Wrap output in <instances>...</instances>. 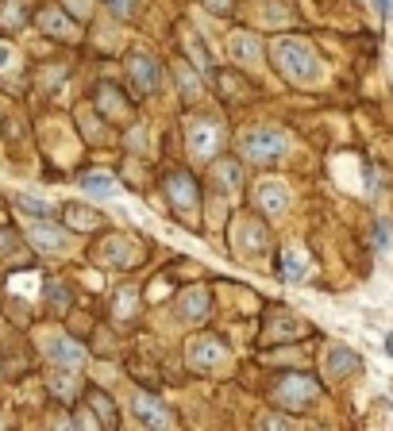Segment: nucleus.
Returning a JSON list of instances; mask_svg holds the SVG:
<instances>
[{
    "label": "nucleus",
    "instance_id": "nucleus-1",
    "mask_svg": "<svg viewBox=\"0 0 393 431\" xmlns=\"http://www.w3.org/2000/svg\"><path fill=\"white\" fill-rule=\"evenodd\" d=\"M274 58H278V70H282L289 81H312L320 74V62L312 54V47L305 39H278L274 42Z\"/></svg>",
    "mask_w": 393,
    "mask_h": 431
},
{
    "label": "nucleus",
    "instance_id": "nucleus-2",
    "mask_svg": "<svg viewBox=\"0 0 393 431\" xmlns=\"http://www.w3.org/2000/svg\"><path fill=\"white\" fill-rule=\"evenodd\" d=\"M243 154L247 162L255 166H270L285 154V135L282 131H270V127H259V131H247L243 135Z\"/></svg>",
    "mask_w": 393,
    "mask_h": 431
},
{
    "label": "nucleus",
    "instance_id": "nucleus-3",
    "mask_svg": "<svg viewBox=\"0 0 393 431\" xmlns=\"http://www.w3.org/2000/svg\"><path fill=\"white\" fill-rule=\"evenodd\" d=\"M316 382H312L309 373H289L282 385L274 389V397H278V405H285V408H305V405H312L316 400Z\"/></svg>",
    "mask_w": 393,
    "mask_h": 431
},
{
    "label": "nucleus",
    "instance_id": "nucleus-4",
    "mask_svg": "<svg viewBox=\"0 0 393 431\" xmlns=\"http://www.w3.org/2000/svg\"><path fill=\"white\" fill-rule=\"evenodd\" d=\"M266 243H270V235L259 220H239V227H235V247L247 250V254H259V250H266Z\"/></svg>",
    "mask_w": 393,
    "mask_h": 431
},
{
    "label": "nucleus",
    "instance_id": "nucleus-5",
    "mask_svg": "<svg viewBox=\"0 0 393 431\" xmlns=\"http://www.w3.org/2000/svg\"><path fill=\"white\" fill-rule=\"evenodd\" d=\"M27 239H31V247L47 250V254H62V250H66V231H58V227H51V224H31Z\"/></svg>",
    "mask_w": 393,
    "mask_h": 431
},
{
    "label": "nucleus",
    "instance_id": "nucleus-6",
    "mask_svg": "<svg viewBox=\"0 0 393 431\" xmlns=\"http://www.w3.org/2000/svg\"><path fill=\"white\" fill-rule=\"evenodd\" d=\"M216 147H220V131L212 124H193L189 127V150H193V158L216 154Z\"/></svg>",
    "mask_w": 393,
    "mask_h": 431
},
{
    "label": "nucleus",
    "instance_id": "nucleus-7",
    "mask_svg": "<svg viewBox=\"0 0 393 431\" xmlns=\"http://www.w3.org/2000/svg\"><path fill=\"white\" fill-rule=\"evenodd\" d=\"M131 77H135V89L139 92H154V85H159V62L147 58V54H135L131 58Z\"/></svg>",
    "mask_w": 393,
    "mask_h": 431
},
{
    "label": "nucleus",
    "instance_id": "nucleus-8",
    "mask_svg": "<svg viewBox=\"0 0 393 431\" xmlns=\"http://www.w3.org/2000/svg\"><path fill=\"white\" fill-rule=\"evenodd\" d=\"M189 358H193V366H216V362H224V347H220V339H193L189 343Z\"/></svg>",
    "mask_w": 393,
    "mask_h": 431
},
{
    "label": "nucleus",
    "instance_id": "nucleus-9",
    "mask_svg": "<svg viewBox=\"0 0 393 431\" xmlns=\"http://www.w3.org/2000/svg\"><path fill=\"white\" fill-rule=\"evenodd\" d=\"M232 54L243 62V66H251V70L262 66V47H259V39H255V35H247V31H239L232 39Z\"/></svg>",
    "mask_w": 393,
    "mask_h": 431
},
{
    "label": "nucleus",
    "instance_id": "nucleus-10",
    "mask_svg": "<svg viewBox=\"0 0 393 431\" xmlns=\"http://www.w3.org/2000/svg\"><path fill=\"white\" fill-rule=\"evenodd\" d=\"M166 193H170V200H174L177 208H185V212H189V208H197V189H193V177L189 174H174L166 181Z\"/></svg>",
    "mask_w": 393,
    "mask_h": 431
},
{
    "label": "nucleus",
    "instance_id": "nucleus-11",
    "mask_svg": "<svg viewBox=\"0 0 393 431\" xmlns=\"http://www.w3.org/2000/svg\"><path fill=\"white\" fill-rule=\"evenodd\" d=\"M135 420L139 423H154V428H170V412H162L159 397H135Z\"/></svg>",
    "mask_w": 393,
    "mask_h": 431
},
{
    "label": "nucleus",
    "instance_id": "nucleus-12",
    "mask_svg": "<svg viewBox=\"0 0 393 431\" xmlns=\"http://www.w3.org/2000/svg\"><path fill=\"white\" fill-rule=\"evenodd\" d=\"M47 355H51L54 362H62V366H81L85 362V347L74 343V339H51L47 343Z\"/></svg>",
    "mask_w": 393,
    "mask_h": 431
},
{
    "label": "nucleus",
    "instance_id": "nucleus-13",
    "mask_svg": "<svg viewBox=\"0 0 393 431\" xmlns=\"http://www.w3.org/2000/svg\"><path fill=\"white\" fill-rule=\"evenodd\" d=\"M259 204L266 208L270 216L285 212V204H289V197H285V185H282V181H266V185L259 189Z\"/></svg>",
    "mask_w": 393,
    "mask_h": 431
},
{
    "label": "nucleus",
    "instance_id": "nucleus-14",
    "mask_svg": "<svg viewBox=\"0 0 393 431\" xmlns=\"http://www.w3.org/2000/svg\"><path fill=\"white\" fill-rule=\"evenodd\" d=\"M66 220H70V227H77V231H93V227H101V212L81 208V204H66Z\"/></svg>",
    "mask_w": 393,
    "mask_h": 431
},
{
    "label": "nucleus",
    "instance_id": "nucleus-15",
    "mask_svg": "<svg viewBox=\"0 0 393 431\" xmlns=\"http://www.w3.org/2000/svg\"><path fill=\"white\" fill-rule=\"evenodd\" d=\"M39 27H42V31H51V35H58V39H74V24H70V19L66 16H62V12H42V16H39Z\"/></svg>",
    "mask_w": 393,
    "mask_h": 431
},
{
    "label": "nucleus",
    "instance_id": "nucleus-16",
    "mask_svg": "<svg viewBox=\"0 0 393 431\" xmlns=\"http://www.w3.org/2000/svg\"><path fill=\"white\" fill-rule=\"evenodd\" d=\"M216 174H220V181H224V189H239V185H243V170H239L235 158H220Z\"/></svg>",
    "mask_w": 393,
    "mask_h": 431
},
{
    "label": "nucleus",
    "instance_id": "nucleus-17",
    "mask_svg": "<svg viewBox=\"0 0 393 431\" xmlns=\"http://www.w3.org/2000/svg\"><path fill=\"white\" fill-rule=\"evenodd\" d=\"M351 370H359V358H355L351 350L335 347L332 355H328V373H351Z\"/></svg>",
    "mask_w": 393,
    "mask_h": 431
},
{
    "label": "nucleus",
    "instance_id": "nucleus-18",
    "mask_svg": "<svg viewBox=\"0 0 393 431\" xmlns=\"http://www.w3.org/2000/svg\"><path fill=\"white\" fill-rule=\"evenodd\" d=\"M127 247H131V243L127 239H109L101 247V262H116V266H127L131 262V254H127Z\"/></svg>",
    "mask_w": 393,
    "mask_h": 431
},
{
    "label": "nucleus",
    "instance_id": "nucleus-19",
    "mask_svg": "<svg viewBox=\"0 0 393 431\" xmlns=\"http://www.w3.org/2000/svg\"><path fill=\"white\" fill-rule=\"evenodd\" d=\"M81 185H85V193H93V197H112V193H116V181H112L109 174H89Z\"/></svg>",
    "mask_w": 393,
    "mask_h": 431
},
{
    "label": "nucleus",
    "instance_id": "nucleus-20",
    "mask_svg": "<svg viewBox=\"0 0 393 431\" xmlns=\"http://www.w3.org/2000/svg\"><path fill=\"white\" fill-rule=\"evenodd\" d=\"M201 308H204V293L201 289H193V293H185V297H182V316H185V320H197Z\"/></svg>",
    "mask_w": 393,
    "mask_h": 431
},
{
    "label": "nucleus",
    "instance_id": "nucleus-21",
    "mask_svg": "<svg viewBox=\"0 0 393 431\" xmlns=\"http://www.w3.org/2000/svg\"><path fill=\"white\" fill-rule=\"evenodd\" d=\"M177 81H182V89L189 92V100L197 97V92H201V85H197V77L189 74V66H185V62H177Z\"/></svg>",
    "mask_w": 393,
    "mask_h": 431
},
{
    "label": "nucleus",
    "instance_id": "nucleus-22",
    "mask_svg": "<svg viewBox=\"0 0 393 431\" xmlns=\"http://www.w3.org/2000/svg\"><path fill=\"white\" fill-rule=\"evenodd\" d=\"M51 389L58 393L62 400H70V397H74V389H77V382H74V377H62V373H58V377H51Z\"/></svg>",
    "mask_w": 393,
    "mask_h": 431
},
{
    "label": "nucleus",
    "instance_id": "nucleus-23",
    "mask_svg": "<svg viewBox=\"0 0 393 431\" xmlns=\"http://www.w3.org/2000/svg\"><path fill=\"white\" fill-rule=\"evenodd\" d=\"M93 405H97V412H101L104 416V428H116V416H112V400L109 397H104V393H93Z\"/></svg>",
    "mask_w": 393,
    "mask_h": 431
},
{
    "label": "nucleus",
    "instance_id": "nucleus-24",
    "mask_svg": "<svg viewBox=\"0 0 393 431\" xmlns=\"http://www.w3.org/2000/svg\"><path fill=\"white\" fill-rule=\"evenodd\" d=\"M135 4H139V0H109L112 16H120V19H131L135 16Z\"/></svg>",
    "mask_w": 393,
    "mask_h": 431
},
{
    "label": "nucleus",
    "instance_id": "nucleus-25",
    "mask_svg": "<svg viewBox=\"0 0 393 431\" xmlns=\"http://www.w3.org/2000/svg\"><path fill=\"white\" fill-rule=\"evenodd\" d=\"M16 204L24 208V212H35V216H47V212H51V208L42 204V200H35V197H19Z\"/></svg>",
    "mask_w": 393,
    "mask_h": 431
},
{
    "label": "nucleus",
    "instance_id": "nucleus-26",
    "mask_svg": "<svg viewBox=\"0 0 393 431\" xmlns=\"http://www.w3.org/2000/svg\"><path fill=\"white\" fill-rule=\"evenodd\" d=\"M47 300H51V304H58V308L70 304V297H66V289H62V285H47Z\"/></svg>",
    "mask_w": 393,
    "mask_h": 431
},
{
    "label": "nucleus",
    "instance_id": "nucleus-27",
    "mask_svg": "<svg viewBox=\"0 0 393 431\" xmlns=\"http://www.w3.org/2000/svg\"><path fill=\"white\" fill-rule=\"evenodd\" d=\"M12 62H16V50L8 42H0V70H12Z\"/></svg>",
    "mask_w": 393,
    "mask_h": 431
},
{
    "label": "nucleus",
    "instance_id": "nucleus-28",
    "mask_svg": "<svg viewBox=\"0 0 393 431\" xmlns=\"http://www.w3.org/2000/svg\"><path fill=\"white\" fill-rule=\"evenodd\" d=\"M301 266H305V254H301V250H293V254H289V274H297Z\"/></svg>",
    "mask_w": 393,
    "mask_h": 431
},
{
    "label": "nucleus",
    "instance_id": "nucleus-29",
    "mask_svg": "<svg viewBox=\"0 0 393 431\" xmlns=\"http://www.w3.org/2000/svg\"><path fill=\"white\" fill-rule=\"evenodd\" d=\"M204 4H209L212 12H220V16H224L227 8H232V0H204Z\"/></svg>",
    "mask_w": 393,
    "mask_h": 431
},
{
    "label": "nucleus",
    "instance_id": "nucleus-30",
    "mask_svg": "<svg viewBox=\"0 0 393 431\" xmlns=\"http://www.w3.org/2000/svg\"><path fill=\"white\" fill-rule=\"evenodd\" d=\"M12 247H16V239H12L8 231H0V254H8Z\"/></svg>",
    "mask_w": 393,
    "mask_h": 431
},
{
    "label": "nucleus",
    "instance_id": "nucleus-31",
    "mask_svg": "<svg viewBox=\"0 0 393 431\" xmlns=\"http://www.w3.org/2000/svg\"><path fill=\"white\" fill-rule=\"evenodd\" d=\"M374 4H378L382 12H393V0H374Z\"/></svg>",
    "mask_w": 393,
    "mask_h": 431
},
{
    "label": "nucleus",
    "instance_id": "nucleus-32",
    "mask_svg": "<svg viewBox=\"0 0 393 431\" xmlns=\"http://www.w3.org/2000/svg\"><path fill=\"white\" fill-rule=\"evenodd\" d=\"M385 355H393V335H385Z\"/></svg>",
    "mask_w": 393,
    "mask_h": 431
}]
</instances>
